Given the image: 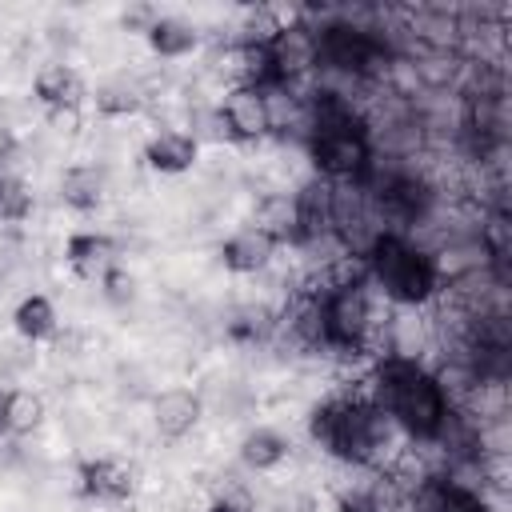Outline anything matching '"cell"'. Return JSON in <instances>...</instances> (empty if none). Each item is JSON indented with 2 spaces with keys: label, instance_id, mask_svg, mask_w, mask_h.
<instances>
[{
  "label": "cell",
  "instance_id": "6da1fadb",
  "mask_svg": "<svg viewBox=\"0 0 512 512\" xmlns=\"http://www.w3.org/2000/svg\"><path fill=\"white\" fill-rule=\"evenodd\" d=\"M372 392H376V408L400 424L412 440H440L448 428V400H444V384L424 372L412 356H388L380 360L376 376H372Z\"/></svg>",
  "mask_w": 512,
  "mask_h": 512
},
{
  "label": "cell",
  "instance_id": "7a4b0ae2",
  "mask_svg": "<svg viewBox=\"0 0 512 512\" xmlns=\"http://www.w3.org/2000/svg\"><path fill=\"white\" fill-rule=\"evenodd\" d=\"M308 152L328 180H364L372 168L368 128L356 108L336 92H316L308 120Z\"/></svg>",
  "mask_w": 512,
  "mask_h": 512
},
{
  "label": "cell",
  "instance_id": "3957f363",
  "mask_svg": "<svg viewBox=\"0 0 512 512\" xmlns=\"http://www.w3.org/2000/svg\"><path fill=\"white\" fill-rule=\"evenodd\" d=\"M312 440L336 460L368 464L388 440V416L372 400H328L312 412Z\"/></svg>",
  "mask_w": 512,
  "mask_h": 512
},
{
  "label": "cell",
  "instance_id": "277c9868",
  "mask_svg": "<svg viewBox=\"0 0 512 512\" xmlns=\"http://www.w3.org/2000/svg\"><path fill=\"white\" fill-rule=\"evenodd\" d=\"M364 268L368 280H376V288H384L396 304H424L440 284L436 260L400 232H380L364 252Z\"/></svg>",
  "mask_w": 512,
  "mask_h": 512
},
{
  "label": "cell",
  "instance_id": "5b68a950",
  "mask_svg": "<svg viewBox=\"0 0 512 512\" xmlns=\"http://www.w3.org/2000/svg\"><path fill=\"white\" fill-rule=\"evenodd\" d=\"M316 328H320V340L332 348H360L372 328L368 284L364 280L328 284L324 296L316 300Z\"/></svg>",
  "mask_w": 512,
  "mask_h": 512
},
{
  "label": "cell",
  "instance_id": "8992f818",
  "mask_svg": "<svg viewBox=\"0 0 512 512\" xmlns=\"http://www.w3.org/2000/svg\"><path fill=\"white\" fill-rule=\"evenodd\" d=\"M316 64L332 72H348V76H372L388 64V44L372 36L368 28L336 20V24L316 28Z\"/></svg>",
  "mask_w": 512,
  "mask_h": 512
},
{
  "label": "cell",
  "instance_id": "52a82bcc",
  "mask_svg": "<svg viewBox=\"0 0 512 512\" xmlns=\"http://www.w3.org/2000/svg\"><path fill=\"white\" fill-rule=\"evenodd\" d=\"M220 120H224V128H228L236 140H256V136H264V132L272 128V104H268V96H264L260 88L240 84V88H232V92L224 96Z\"/></svg>",
  "mask_w": 512,
  "mask_h": 512
},
{
  "label": "cell",
  "instance_id": "ba28073f",
  "mask_svg": "<svg viewBox=\"0 0 512 512\" xmlns=\"http://www.w3.org/2000/svg\"><path fill=\"white\" fill-rule=\"evenodd\" d=\"M268 48L276 56V68H280L284 84L292 76H300V72L320 68L316 64V28H308V24H280V28H272Z\"/></svg>",
  "mask_w": 512,
  "mask_h": 512
},
{
  "label": "cell",
  "instance_id": "9c48e42d",
  "mask_svg": "<svg viewBox=\"0 0 512 512\" xmlns=\"http://www.w3.org/2000/svg\"><path fill=\"white\" fill-rule=\"evenodd\" d=\"M136 488L132 468L124 460L100 456V460H84L80 464V492L88 500H128Z\"/></svg>",
  "mask_w": 512,
  "mask_h": 512
},
{
  "label": "cell",
  "instance_id": "30bf717a",
  "mask_svg": "<svg viewBox=\"0 0 512 512\" xmlns=\"http://www.w3.org/2000/svg\"><path fill=\"white\" fill-rule=\"evenodd\" d=\"M152 420H156V432H160L164 440H180V436H188V432L196 428V420H200V396L188 392V388H168V392L156 396Z\"/></svg>",
  "mask_w": 512,
  "mask_h": 512
},
{
  "label": "cell",
  "instance_id": "8fae6325",
  "mask_svg": "<svg viewBox=\"0 0 512 512\" xmlns=\"http://www.w3.org/2000/svg\"><path fill=\"white\" fill-rule=\"evenodd\" d=\"M276 252V240L264 228H240L220 244V260L228 272H260Z\"/></svg>",
  "mask_w": 512,
  "mask_h": 512
},
{
  "label": "cell",
  "instance_id": "7c38bea8",
  "mask_svg": "<svg viewBox=\"0 0 512 512\" xmlns=\"http://www.w3.org/2000/svg\"><path fill=\"white\" fill-rule=\"evenodd\" d=\"M32 92L48 112H56V108H80L84 84L68 64H44L32 80Z\"/></svg>",
  "mask_w": 512,
  "mask_h": 512
},
{
  "label": "cell",
  "instance_id": "4fadbf2b",
  "mask_svg": "<svg viewBox=\"0 0 512 512\" xmlns=\"http://www.w3.org/2000/svg\"><path fill=\"white\" fill-rule=\"evenodd\" d=\"M196 152H200L196 136H188V132H156L148 140V148H144V160H148V168L176 176V172H188L196 164Z\"/></svg>",
  "mask_w": 512,
  "mask_h": 512
},
{
  "label": "cell",
  "instance_id": "5bb4252c",
  "mask_svg": "<svg viewBox=\"0 0 512 512\" xmlns=\"http://www.w3.org/2000/svg\"><path fill=\"white\" fill-rule=\"evenodd\" d=\"M64 256H68V264H72V272H76V276L96 280V276H104V272L112 268L116 244H112L104 232H76V236H68Z\"/></svg>",
  "mask_w": 512,
  "mask_h": 512
},
{
  "label": "cell",
  "instance_id": "9a60e30c",
  "mask_svg": "<svg viewBox=\"0 0 512 512\" xmlns=\"http://www.w3.org/2000/svg\"><path fill=\"white\" fill-rule=\"evenodd\" d=\"M60 196L64 204H72L76 212H92L104 200V172L96 164H76L64 172L60 180Z\"/></svg>",
  "mask_w": 512,
  "mask_h": 512
},
{
  "label": "cell",
  "instance_id": "2e32d148",
  "mask_svg": "<svg viewBox=\"0 0 512 512\" xmlns=\"http://www.w3.org/2000/svg\"><path fill=\"white\" fill-rule=\"evenodd\" d=\"M144 36H148V48L156 56H168V60L196 48V28L188 20H180V16H156Z\"/></svg>",
  "mask_w": 512,
  "mask_h": 512
},
{
  "label": "cell",
  "instance_id": "e0dca14e",
  "mask_svg": "<svg viewBox=\"0 0 512 512\" xmlns=\"http://www.w3.org/2000/svg\"><path fill=\"white\" fill-rule=\"evenodd\" d=\"M12 324H16V332H20L24 340H48V336L56 332V308H52L48 296L32 292V296H24V300L16 304Z\"/></svg>",
  "mask_w": 512,
  "mask_h": 512
},
{
  "label": "cell",
  "instance_id": "ac0fdd59",
  "mask_svg": "<svg viewBox=\"0 0 512 512\" xmlns=\"http://www.w3.org/2000/svg\"><path fill=\"white\" fill-rule=\"evenodd\" d=\"M284 456H288V440H284L280 432H272V428H256V432H248V436L240 440V460H244L248 468H256V472L276 468Z\"/></svg>",
  "mask_w": 512,
  "mask_h": 512
},
{
  "label": "cell",
  "instance_id": "d6986e66",
  "mask_svg": "<svg viewBox=\"0 0 512 512\" xmlns=\"http://www.w3.org/2000/svg\"><path fill=\"white\" fill-rule=\"evenodd\" d=\"M44 420V400L36 392H8V432H32Z\"/></svg>",
  "mask_w": 512,
  "mask_h": 512
},
{
  "label": "cell",
  "instance_id": "ffe728a7",
  "mask_svg": "<svg viewBox=\"0 0 512 512\" xmlns=\"http://www.w3.org/2000/svg\"><path fill=\"white\" fill-rule=\"evenodd\" d=\"M96 108H100L104 116H128V112L140 108V92L128 88V84H108V88L96 92Z\"/></svg>",
  "mask_w": 512,
  "mask_h": 512
},
{
  "label": "cell",
  "instance_id": "44dd1931",
  "mask_svg": "<svg viewBox=\"0 0 512 512\" xmlns=\"http://www.w3.org/2000/svg\"><path fill=\"white\" fill-rule=\"evenodd\" d=\"M28 212H32V192L24 188V180H4V188H0V220L16 224Z\"/></svg>",
  "mask_w": 512,
  "mask_h": 512
},
{
  "label": "cell",
  "instance_id": "7402d4cb",
  "mask_svg": "<svg viewBox=\"0 0 512 512\" xmlns=\"http://www.w3.org/2000/svg\"><path fill=\"white\" fill-rule=\"evenodd\" d=\"M208 512H252V492L244 484H228L212 504Z\"/></svg>",
  "mask_w": 512,
  "mask_h": 512
},
{
  "label": "cell",
  "instance_id": "603a6c76",
  "mask_svg": "<svg viewBox=\"0 0 512 512\" xmlns=\"http://www.w3.org/2000/svg\"><path fill=\"white\" fill-rule=\"evenodd\" d=\"M52 124H56L60 132H72V128H76V108H56V112H52Z\"/></svg>",
  "mask_w": 512,
  "mask_h": 512
},
{
  "label": "cell",
  "instance_id": "cb8c5ba5",
  "mask_svg": "<svg viewBox=\"0 0 512 512\" xmlns=\"http://www.w3.org/2000/svg\"><path fill=\"white\" fill-rule=\"evenodd\" d=\"M124 288L132 292V280H124L120 272H108V296H112V300H120V296H124Z\"/></svg>",
  "mask_w": 512,
  "mask_h": 512
},
{
  "label": "cell",
  "instance_id": "d4e9b609",
  "mask_svg": "<svg viewBox=\"0 0 512 512\" xmlns=\"http://www.w3.org/2000/svg\"><path fill=\"white\" fill-rule=\"evenodd\" d=\"M12 148H16V136H12V128H4V124H0V160H8V156H12Z\"/></svg>",
  "mask_w": 512,
  "mask_h": 512
},
{
  "label": "cell",
  "instance_id": "484cf974",
  "mask_svg": "<svg viewBox=\"0 0 512 512\" xmlns=\"http://www.w3.org/2000/svg\"><path fill=\"white\" fill-rule=\"evenodd\" d=\"M0 436H8V392L0 388Z\"/></svg>",
  "mask_w": 512,
  "mask_h": 512
},
{
  "label": "cell",
  "instance_id": "4316f807",
  "mask_svg": "<svg viewBox=\"0 0 512 512\" xmlns=\"http://www.w3.org/2000/svg\"><path fill=\"white\" fill-rule=\"evenodd\" d=\"M0 188H4V176H0Z\"/></svg>",
  "mask_w": 512,
  "mask_h": 512
}]
</instances>
